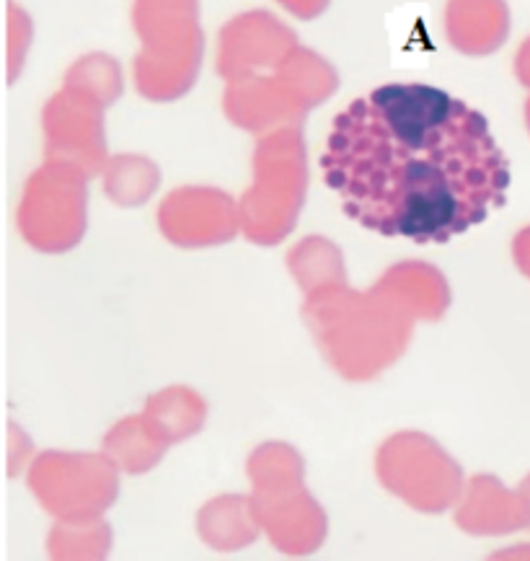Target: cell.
<instances>
[{"mask_svg":"<svg viewBox=\"0 0 530 561\" xmlns=\"http://www.w3.org/2000/svg\"><path fill=\"white\" fill-rule=\"evenodd\" d=\"M321 171L347 218L414 243L463 236L512 182L484 114L427 83L381 85L336 114Z\"/></svg>","mask_w":530,"mask_h":561,"instance_id":"6da1fadb","label":"cell"}]
</instances>
